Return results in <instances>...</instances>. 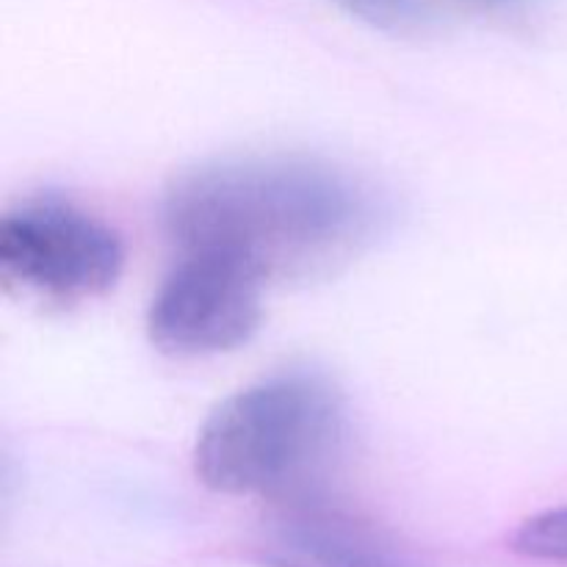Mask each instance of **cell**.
I'll use <instances>...</instances> for the list:
<instances>
[{
  "mask_svg": "<svg viewBox=\"0 0 567 567\" xmlns=\"http://www.w3.org/2000/svg\"><path fill=\"white\" fill-rule=\"evenodd\" d=\"M349 441V413L330 380L266 377L216 404L194 443V474L225 496L275 504L321 496Z\"/></svg>",
  "mask_w": 567,
  "mask_h": 567,
  "instance_id": "2",
  "label": "cell"
},
{
  "mask_svg": "<svg viewBox=\"0 0 567 567\" xmlns=\"http://www.w3.org/2000/svg\"><path fill=\"white\" fill-rule=\"evenodd\" d=\"M125 269L120 233L64 199H28L0 219L6 282L50 302H83L111 291Z\"/></svg>",
  "mask_w": 567,
  "mask_h": 567,
  "instance_id": "3",
  "label": "cell"
},
{
  "mask_svg": "<svg viewBox=\"0 0 567 567\" xmlns=\"http://www.w3.org/2000/svg\"><path fill=\"white\" fill-rule=\"evenodd\" d=\"M513 548L543 563H567V507L546 509L524 520L513 535Z\"/></svg>",
  "mask_w": 567,
  "mask_h": 567,
  "instance_id": "7",
  "label": "cell"
},
{
  "mask_svg": "<svg viewBox=\"0 0 567 567\" xmlns=\"http://www.w3.org/2000/svg\"><path fill=\"white\" fill-rule=\"evenodd\" d=\"M260 559L269 567H421L377 526L324 496L277 504L260 537Z\"/></svg>",
  "mask_w": 567,
  "mask_h": 567,
  "instance_id": "5",
  "label": "cell"
},
{
  "mask_svg": "<svg viewBox=\"0 0 567 567\" xmlns=\"http://www.w3.org/2000/svg\"><path fill=\"white\" fill-rule=\"evenodd\" d=\"M391 208L365 177L302 155L197 164L169 183L161 221L181 252H210L264 282L308 280L358 258Z\"/></svg>",
  "mask_w": 567,
  "mask_h": 567,
  "instance_id": "1",
  "label": "cell"
},
{
  "mask_svg": "<svg viewBox=\"0 0 567 567\" xmlns=\"http://www.w3.org/2000/svg\"><path fill=\"white\" fill-rule=\"evenodd\" d=\"M476 3H487V6H513V3H524V0H476Z\"/></svg>",
  "mask_w": 567,
  "mask_h": 567,
  "instance_id": "8",
  "label": "cell"
},
{
  "mask_svg": "<svg viewBox=\"0 0 567 567\" xmlns=\"http://www.w3.org/2000/svg\"><path fill=\"white\" fill-rule=\"evenodd\" d=\"M255 271L210 252H181L147 308V336L172 358H210L252 341L264 321Z\"/></svg>",
  "mask_w": 567,
  "mask_h": 567,
  "instance_id": "4",
  "label": "cell"
},
{
  "mask_svg": "<svg viewBox=\"0 0 567 567\" xmlns=\"http://www.w3.org/2000/svg\"><path fill=\"white\" fill-rule=\"evenodd\" d=\"M354 20L388 33H413L430 22L421 0H327Z\"/></svg>",
  "mask_w": 567,
  "mask_h": 567,
  "instance_id": "6",
  "label": "cell"
}]
</instances>
